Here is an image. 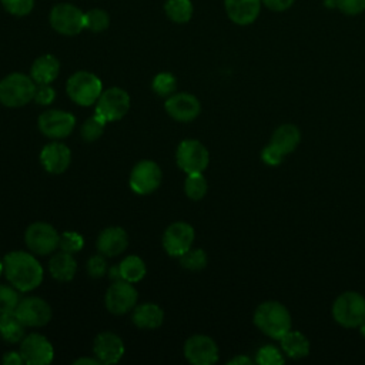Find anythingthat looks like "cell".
<instances>
[{"mask_svg": "<svg viewBox=\"0 0 365 365\" xmlns=\"http://www.w3.org/2000/svg\"><path fill=\"white\" fill-rule=\"evenodd\" d=\"M3 272L7 281L21 292L37 288L43 281V267L26 251L9 252L3 258Z\"/></svg>", "mask_w": 365, "mask_h": 365, "instance_id": "6da1fadb", "label": "cell"}, {"mask_svg": "<svg viewBox=\"0 0 365 365\" xmlns=\"http://www.w3.org/2000/svg\"><path fill=\"white\" fill-rule=\"evenodd\" d=\"M255 327L274 339H281L291 329L289 311L277 301H265L259 304L254 312Z\"/></svg>", "mask_w": 365, "mask_h": 365, "instance_id": "7a4b0ae2", "label": "cell"}, {"mask_svg": "<svg viewBox=\"0 0 365 365\" xmlns=\"http://www.w3.org/2000/svg\"><path fill=\"white\" fill-rule=\"evenodd\" d=\"M36 83L23 73H11L0 81V103L6 107H23L34 97Z\"/></svg>", "mask_w": 365, "mask_h": 365, "instance_id": "3957f363", "label": "cell"}, {"mask_svg": "<svg viewBox=\"0 0 365 365\" xmlns=\"http://www.w3.org/2000/svg\"><path fill=\"white\" fill-rule=\"evenodd\" d=\"M332 317L345 328L361 327L365 322V298L354 291L338 295L332 304Z\"/></svg>", "mask_w": 365, "mask_h": 365, "instance_id": "277c9868", "label": "cell"}, {"mask_svg": "<svg viewBox=\"0 0 365 365\" xmlns=\"http://www.w3.org/2000/svg\"><path fill=\"white\" fill-rule=\"evenodd\" d=\"M66 90L68 97L78 106H91L103 93V84L96 74L77 71L67 80Z\"/></svg>", "mask_w": 365, "mask_h": 365, "instance_id": "5b68a950", "label": "cell"}, {"mask_svg": "<svg viewBox=\"0 0 365 365\" xmlns=\"http://www.w3.org/2000/svg\"><path fill=\"white\" fill-rule=\"evenodd\" d=\"M130 108V96L120 87H111L103 91L97 100L96 114L106 123L123 118Z\"/></svg>", "mask_w": 365, "mask_h": 365, "instance_id": "8992f818", "label": "cell"}, {"mask_svg": "<svg viewBox=\"0 0 365 365\" xmlns=\"http://www.w3.org/2000/svg\"><path fill=\"white\" fill-rule=\"evenodd\" d=\"M24 241L29 250L37 255H47L58 248L60 234L47 222H33L24 232Z\"/></svg>", "mask_w": 365, "mask_h": 365, "instance_id": "52a82bcc", "label": "cell"}, {"mask_svg": "<svg viewBox=\"0 0 365 365\" xmlns=\"http://www.w3.org/2000/svg\"><path fill=\"white\" fill-rule=\"evenodd\" d=\"M175 157L178 167L187 174L204 171L210 161L208 150L197 140L181 141L177 147Z\"/></svg>", "mask_w": 365, "mask_h": 365, "instance_id": "ba28073f", "label": "cell"}, {"mask_svg": "<svg viewBox=\"0 0 365 365\" xmlns=\"http://www.w3.org/2000/svg\"><path fill=\"white\" fill-rule=\"evenodd\" d=\"M50 23L51 27L66 36L78 34L83 29H86L84 23V13L68 3L57 4L50 13Z\"/></svg>", "mask_w": 365, "mask_h": 365, "instance_id": "9c48e42d", "label": "cell"}, {"mask_svg": "<svg viewBox=\"0 0 365 365\" xmlns=\"http://www.w3.org/2000/svg\"><path fill=\"white\" fill-rule=\"evenodd\" d=\"M161 178L163 173L158 164L151 160H143L134 165L130 174V187L137 194H150L160 187Z\"/></svg>", "mask_w": 365, "mask_h": 365, "instance_id": "30bf717a", "label": "cell"}, {"mask_svg": "<svg viewBox=\"0 0 365 365\" xmlns=\"http://www.w3.org/2000/svg\"><path fill=\"white\" fill-rule=\"evenodd\" d=\"M137 289L131 285V282L128 281H114L104 297V302H106V308L115 314V315H121L128 312L130 309H133L137 304Z\"/></svg>", "mask_w": 365, "mask_h": 365, "instance_id": "8fae6325", "label": "cell"}, {"mask_svg": "<svg viewBox=\"0 0 365 365\" xmlns=\"http://www.w3.org/2000/svg\"><path fill=\"white\" fill-rule=\"evenodd\" d=\"M38 130L48 138L58 140L71 134L76 118L63 110H47L38 117Z\"/></svg>", "mask_w": 365, "mask_h": 365, "instance_id": "7c38bea8", "label": "cell"}, {"mask_svg": "<svg viewBox=\"0 0 365 365\" xmlns=\"http://www.w3.org/2000/svg\"><path fill=\"white\" fill-rule=\"evenodd\" d=\"M14 314L26 327H43L51 319V307L40 297L20 298Z\"/></svg>", "mask_w": 365, "mask_h": 365, "instance_id": "4fadbf2b", "label": "cell"}, {"mask_svg": "<svg viewBox=\"0 0 365 365\" xmlns=\"http://www.w3.org/2000/svg\"><path fill=\"white\" fill-rule=\"evenodd\" d=\"M20 354L29 365H47L53 361L54 349L44 335L33 332L21 339Z\"/></svg>", "mask_w": 365, "mask_h": 365, "instance_id": "5bb4252c", "label": "cell"}, {"mask_svg": "<svg viewBox=\"0 0 365 365\" xmlns=\"http://www.w3.org/2000/svg\"><path fill=\"white\" fill-rule=\"evenodd\" d=\"M184 356L194 365H211L218 359V346L207 335H192L184 344Z\"/></svg>", "mask_w": 365, "mask_h": 365, "instance_id": "9a60e30c", "label": "cell"}, {"mask_svg": "<svg viewBox=\"0 0 365 365\" xmlns=\"http://www.w3.org/2000/svg\"><path fill=\"white\" fill-rule=\"evenodd\" d=\"M194 241V228L182 221L173 222L163 235V247L171 257H180L188 251Z\"/></svg>", "mask_w": 365, "mask_h": 365, "instance_id": "2e32d148", "label": "cell"}, {"mask_svg": "<svg viewBox=\"0 0 365 365\" xmlns=\"http://www.w3.org/2000/svg\"><path fill=\"white\" fill-rule=\"evenodd\" d=\"M164 107L170 117H173L177 121H182V123L194 120L201 111V104H200L198 98L188 93L171 94L167 98Z\"/></svg>", "mask_w": 365, "mask_h": 365, "instance_id": "e0dca14e", "label": "cell"}, {"mask_svg": "<svg viewBox=\"0 0 365 365\" xmlns=\"http://www.w3.org/2000/svg\"><path fill=\"white\" fill-rule=\"evenodd\" d=\"M93 352L101 364H115L124 355V344L117 334L106 331L96 336Z\"/></svg>", "mask_w": 365, "mask_h": 365, "instance_id": "ac0fdd59", "label": "cell"}, {"mask_svg": "<svg viewBox=\"0 0 365 365\" xmlns=\"http://www.w3.org/2000/svg\"><path fill=\"white\" fill-rule=\"evenodd\" d=\"M40 161L46 171L51 174H61L64 173L71 161V153L70 148L58 141H53L47 145L40 153Z\"/></svg>", "mask_w": 365, "mask_h": 365, "instance_id": "d6986e66", "label": "cell"}, {"mask_svg": "<svg viewBox=\"0 0 365 365\" xmlns=\"http://www.w3.org/2000/svg\"><path fill=\"white\" fill-rule=\"evenodd\" d=\"M128 245V235L121 227H107L97 238V250L104 257H115Z\"/></svg>", "mask_w": 365, "mask_h": 365, "instance_id": "ffe728a7", "label": "cell"}, {"mask_svg": "<svg viewBox=\"0 0 365 365\" xmlns=\"http://www.w3.org/2000/svg\"><path fill=\"white\" fill-rule=\"evenodd\" d=\"M228 17L240 24L247 26L255 21L261 10V0H224Z\"/></svg>", "mask_w": 365, "mask_h": 365, "instance_id": "44dd1931", "label": "cell"}, {"mask_svg": "<svg viewBox=\"0 0 365 365\" xmlns=\"http://www.w3.org/2000/svg\"><path fill=\"white\" fill-rule=\"evenodd\" d=\"M60 71V63L53 54H44L34 60L30 77L34 80L36 84H50L56 80Z\"/></svg>", "mask_w": 365, "mask_h": 365, "instance_id": "7402d4cb", "label": "cell"}, {"mask_svg": "<svg viewBox=\"0 0 365 365\" xmlns=\"http://www.w3.org/2000/svg\"><path fill=\"white\" fill-rule=\"evenodd\" d=\"M131 319L138 328L154 329L163 324L164 312L157 304L145 302V304L134 307Z\"/></svg>", "mask_w": 365, "mask_h": 365, "instance_id": "603a6c76", "label": "cell"}, {"mask_svg": "<svg viewBox=\"0 0 365 365\" xmlns=\"http://www.w3.org/2000/svg\"><path fill=\"white\" fill-rule=\"evenodd\" d=\"M301 140V133L294 124L279 125L271 135L269 144L279 150L284 155L292 153Z\"/></svg>", "mask_w": 365, "mask_h": 365, "instance_id": "cb8c5ba5", "label": "cell"}, {"mask_svg": "<svg viewBox=\"0 0 365 365\" xmlns=\"http://www.w3.org/2000/svg\"><path fill=\"white\" fill-rule=\"evenodd\" d=\"M48 269L57 281H70L76 274L77 262L73 254L60 251L51 257L48 262Z\"/></svg>", "mask_w": 365, "mask_h": 365, "instance_id": "d4e9b609", "label": "cell"}, {"mask_svg": "<svg viewBox=\"0 0 365 365\" xmlns=\"http://www.w3.org/2000/svg\"><path fill=\"white\" fill-rule=\"evenodd\" d=\"M282 351L294 359L304 358L309 354V342L299 331H288L281 339Z\"/></svg>", "mask_w": 365, "mask_h": 365, "instance_id": "484cf974", "label": "cell"}, {"mask_svg": "<svg viewBox=\"0 0 365 365\" xmlns=\"http://www.w3.org/2000/svg\"><path fill=\"white\" fill-rule=\"evenodd\" d=\"M24 328L26 325L19 319L14 311L0 314V335L4 341L10 344L20 342L24 338Z\"/></svg>", "mask_w": 365, "mask_h": 365, "instance_id": "4316f807", "label": "cell"}, {"mask_svg": "<svg viewBox=\"0 0 365 365\" xmlns=\"http://www.w3.org/2000/svg\"><path fill=\"white\" fill-rule=\"evenodd\" d=\"M121 277L124 281L128 282H138L145 275V264L144 261L137 255H128L125 257L120 264Z\"/></svg>", "mask_w": 365, "mask_h": 365, "instance_id": "83f0119b", "label": "cell"}, {"mask_svg": "<svg viewBox=\"0 0 365 365\" xmlns=\"http://www.w3.org/2000/svg\"><path fill=\"white\" fill-rule=\"evenodd\" d=\"M165 13L173 21L185 23L192 16L191 0H167Z\"/></svg>", "mask_w": 365, "mask_h": 365, "instance_id": "f1b7e54d", "label": "cell"}, {"mask_svg": "<svg viewBox=\"0 0 365 365\" xmlns=\"http://www.w3.org/2000/svg\"><path fill=\"white\" fill-rule=\"evenodd\" d=\"M207 180L201 173H191L187 174L184 182V191L188 198L191 200H201L207 192Z\"/></svg>", "mask_w": 365, "mask_h": 365, "instance_id": "f546056e", "label": "cell"}, {"mask_svg": "<svg viewBox=\"0 0 365 365\" xmlns=\"http://www.w3.org/2000/svg\"><path fill=\"white\" fill-rule=\"evenodd\" d=\"M104 125L106 121L101 120L97 114H94L93 117L87 118L83 125H81V137L84 141H96L101 137V134L104 133Z\"/></svg>", "mask_w": 365, "mask_h": 365, "instance_id": "4dcf8cb0", "label": "cell"}, {"mask_svg": "<svg viewBox=\"0 0 365 365\" xmlns=\"http://www.w3.org/2000/svg\"><path fill=\"white\" fill-rule=\"evenodd\" d=\"M180 264L191 271L202 269L207 265V254L201 248L188 250L182 255H180Z\"/></svg>", "mask_w": 365, "mask_h": 365, "instance_id": "1f68e13d", "label": "cell"}, {"mask_svg": "<svg viewBox=\"0 0 365 365\" xmlns=\"http://www.w3.org/2000/svg\"><path fill=\"white\" fill-rule=\"evenodd\" d=\"M177 88V78L171 73H158L153 80V90L161 97H170Z\"/></svg>", "mask_w": 365, "mask_h": 365, "instance_id": "d6a6232c", "label": "cell"}, {"mask_svg": "<svg viewBox=\"0 0 365 365\" xmlns=\"http://www.w3.org/2000/svg\"><path fill=\"white\" fill-rule=\"evenodd\" d=\"M19 289L14 288L11 284H0V314L1 312H13L20 301Z\"/></svg>", "mask_w": 365, "mask_h": 365, "instance_id": "836d02e7", "label": "cell"}, {"mask_svg": "<svg viewBox=\"0 0 365 365\" xmlns=\"http://www.w3.org/2000/svg\"><path fill=\"white\" fill-rule=\"evenodd\" d=\"M84 23H86V29H88L91 31H103L108 27L110 19L106 11L93 9V10L84 13Z\"/></svg>", "mask_w": 365, "mask_h": 365, "instance_id": "e575fe53", "label": "cell"}, {"mask_svg": "<svg viewBox=\"0 0 365 365\" xmlns=\"http://www.w3.org/2000/svg\"><path fill=\"white\" fill-rule=\"evenodd\" d=\"M84 245V240L80 234L74 232V231H64L63 234H60V242H58V248L64 252H78Z\"/></svg>", "mask_w": 365, "mask_h": 365, "instance_id": "d590c367", "label": "cell"}, {"mask_svg": "<svg viewBox=\"0 0 365 365\" xmlns=\"http://www.w3.org/2000/svg\"><path fill=\"white\" fill-rule=\"evenodd\" d=\"M257 362L261 365H279L284 359L275 346L265 345L257 352Z\"/></svg>", "mask_w": 365, "mask_h": 365, "instance_id": "8d00e7d4", "label": "cell"}, {"mask_svg": "<svg viewBox=\"0 0 365 365\" xmlns=\"http://www.w3.org/2000/svg\"><path fill=\"white\" fill-rule=\"evenodd\" d=\"M4 9L14 16H26L31 11L34 0H1Z\"/></svg>", "mask_w": 365, "mask_h": 365, "instance_id": "74e56055", "label": "cell"}, {"mask_svg": "<svg viewBox=\"0 0 365 365\" xmlns=\"http://www.w3.org/2000/svg\"><path fill=\"white\" fill-rule=\"evenodd\" d=\"M87 271L93 278H101L107 272V262L104 255H93L87 262Z\"/></svg>", "mask_w": 365, "mask_h": 365, "instance_id": "f35d334b", "label": "cell"}, {"mask_svg": "<svg viewBox=\"0 0 365 365\" xmlns=\"http://www.w3.org/2000/svg\"><path fill=\"white\" fill-rule=\"evenodd\" d=\"M54 98H56V91H54L53 87H50V84H37L36 86V91H34L33 100L37 104L47 106V104L53 103Z\"/></svg>", "mask_w": 365, "mask_h": 365, "instance_id": "ab89813d", "label": "cell"}, {"mask_svg": "<svg viewBox=\"0 0 365 365\" xmlns=\"http://www.w3.org/2000/svg\"><path fill=\"white\" fill-rule=\"evenodd\" d=\"M336 6L342 13L355 16L365 10V0H336Z\"/></svg>", "mask_w": 365, "mask_h": 365, "instance_id": "60d3db41", "label": "cell"}, {"mask_svg": "<svg viewBox=\"0 0 365 365\" xmlns=\"http://www.w3.org/2000/svg\"><path fill=\"white\" fill-rule=\"evenodd\" d=\"M282 153L279 151V150H277L272 144H268L264 150H262V153H261V158H262V161L265 163V164H268V165H278L279 163H281V160H282Z\"/></svg>", "mask_w": 365, "mask_h": 365, "instance_id": "b9f144b4", "label": "cell"}, {"mask_svg": "<svg viewBox=\"0 0 365 365\" xmlns=\"http://www.w3.org/2000/svg\"><path fill=\"white\" fill-rule=\"evenodd\" d=\"M264 3V6L269 10L274 11H284L287 9H289L294 3V0H261Z\"/></svg>", "mask_w": 365, "mask_h": 365, "instance_id": "7bdbcfd3", "label": "cell"}, {"mask_svg": "<svg viewBox=\"0 0 365 365\" xmlns=\"http://www.w3.org/2000/svg\"><path fill=\"white\" fill-rule=\"evenodd\" d=\"M1 361H3L4 365H21V364H24V359H23L20 351H19V352L11 351V352L4 354Z\"/></svg>", "mask_w": 365, "mask_h": 365, "instance_id": "ee69618b", "label": "cell"}, {"mask_svg": "<svg viewBox=\"0 0 365 365\" xmlns=\"http://www.w3.org/2000/svg\"><path fill=\"white\" fill-rule=\"evenodd\" d=\"M250 364H251V359L245 355H238L231 361H228V365H250Z\"/></svg>", "mask_w": 365, "mask_h": 365, "instance_id": "f6af8a7d", "label": "cell"}, {"mask_svg": "<svg viewBox=\"0 0 365 365\" xmlns=\"http://www.w3.org/2000/svg\"><path fill=\"white\" fill-rule=\"evenodd\" d=\"M108 277L114 281H121L123 277H121V271H120V265H114L108 269Z\"/></svg>", "mask_w": 365, "mask_h": 365, "instance_id": "bcb514c9", "label": "cell"}, {"mask_svg": "<svg viewBox=\"0 0 365 365\" xmlns=\"http://www.w3.org/2000/svg\"><path fill=\"white\" fill-rule=\"evenodd\" d=\"M101 362L97 358H78L74 361V365H100Z\"/></svg>", "mask_w": 365, "mask_h": 365, "instance_id": "7dc6e473", "label": "cell"}, {"mask_svg": "<svg viewBox=\"0 0 365 365\" xmlns=\"http://www.w3.org/2000/svg\"><path fill=\"white\" fill-rule=\"evenodd\" d=\"M361 331H362V334L365 335V322L361 325Z\"/></svg>", "mask_w": 365, "mask_h": 365, "instance_id": "c3c4849f", "label": "cell"}, {"mask_svg": "<svg viewBox=\"0 0 365 365\" xmlns=\"http://www.w3.org/2000/svg\"><path fill=\"white\" fill-rule=\"evenodd\" d=\"M1 272H3V261L0 259V275H1Z\"/></svg>", "mask_w": 365, "mask_h": 365, "instance_id": "681fc988", "label": "cell"}]
</instances>
